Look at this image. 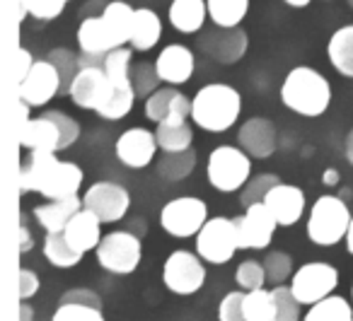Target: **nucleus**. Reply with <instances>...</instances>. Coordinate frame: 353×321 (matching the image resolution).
<instances>
[{"instance_id": "nucleus-52", "label": "nucleus", "mask_w": 353, "mask_h": 321, "mask_svg": "<svg viewBox=\"0 0 353 321\" xmlns=\"http://www.w3.org/2000/svg\"><path fill=\"white\" fill-rule=\"evenodd\" d=\"M20 314H22V321H32V314H34V311H32L30 304H22L20 307Z\"/></svg>"}, {"instance_id": "nucleus-6", "label": "nucleus", "mask_w": 353, "mask_h": 321, "mask_svg": "<svg viewBox=\"0 0 353 321\" xmlns=\"http://www.w3.org/2000/svg\"><path fill=\"white\" fill-rule=\"evenodd\" d=\"M250 174H252V160L242 147L221 145L208 155L206 176H208V184L216 191H223V194L242 191L247 181H250Z\"/></svg>"}, {"instance_id": "nucleus-36", "label": "nucleus", "mask_w": 353, "mask_h": 321, "mask_svg": "<svg viewBox=\"0 0 353 321\" xmlns=\"http://www.w3.org/2000/svg\"><path fill=\"white\" fill-rule=\"evenodd\" d=\"M46 59L56 65V70H59V75H61V94H70V85H73L75 75L83 68V65H80V56H75L73 51H68V49H54Z\"/></svg>"}, {"instance_id": "nucleus-41", "label": "nucleus", "mask_w": 353, "mask_h": 321, "mask_svg": "<svg viewBox=\"0 0 353 321\" xmlns=\"http://www.w3.org/2000/svg\"><path fill=\"white\" fill-rule=\"evenodd\" d=\"M276 302V319L274 321H300V302L293 295L290 287L276 285V290H271Z\"/></svg>"}, {"instance_id": "nucleus-20", "label": "nucleus", "mask_w": 353, "mask_h": 321, "mask_svg": "<svg viewBox=\"0 0 353 321\" xmlns=\"http://www.w3.org/2000/svg\"><path fill=\"white\" fill-rule=\"evenodd\" d=\"M237 143L250 157L256 160H264L271 157L276 150V128L269 118L254 116L247 123H242L240 131H237Z\"/></svg>"}, {"instance_id": "nucleus-26", "label": "nucleus", "mask_w": 353, "mask_h": 321, "mask_svg": "<svg viewBox=\"0 0 353 321\" xmlns=\"http://www.w3.org/2000/svg\"><path fill=\"white\" fill-rule=\"evenodd\" d=\"M162 37V20L150 8H138L133 17L131 32V49L133 51H150Z\"/></svg>"}, {"instance_id": "nucleus-42", "label": "nucleus", "mask_w": 353, "mask_h": 321, "mask_svg": "<svg viewBox=\"0 0 353 321\" xmlns=\"http://www.w3.org/2000/svg\"><path fill=\"white\" fill-rule=\"evenodd\" d=\"M235 280H237V285H240V287H245L247 292H252V290H259V287H264V282L269 280V276H266L264 263L245 261V263H240V266H237Z\"/></svg>"}, {"instance_id": "nucleus-27", "label": "nucleus", "mask_w": 353, "mask_h": 321, "mask_svg": "<svg viewBox=\"0 0 353 321\" xmlns=\"http://www.w3.org/2000/svg\"><path fill=\"white\" fill-rule=\"evenodd\" d=\"M327 56L339 73L353 78V25L334 32L327 46Z\"/></svg>"}, {"instance_id": "nucleus-7", "label": "nucleus", "mask_w": 353, "mask_h": 321, "mask_svg": "<svg viewBox=\"0 0 353 321\" xmlns=\"http://www.w3.org/2000/svg\"><path fill=\"white\" fill-rule=\"evenodd\" d=\"M141 239H138V234H131L126 229L104 234L97 247L99 266L109 273H117V276H126V273L136 271L138 263H141Z\"/></svg>"}, {"instance_id": "nucleus-28", "label": "nucleus", "mask_w": 353, "mask_h": 321, "mask_svg": "<svg viewBox=\"0 0 353 321\" xmlns=\"http://www.w3.org/2000/svg\"><path fill=\"white\" fill-rule=\"evenodd\" d=\"M208 17L221 30H235L250 10V0H206Z\"/></svg>"}, {"instance_id": "nucleus-14", "label": "nucleus", "mask_w": 353, "mask_h": 321, "mask_svg": "<svg viewBox=\"0 0 353 321\" xmlns=\"http://www.w3.org/2000/svg\"><path fill=\"white\" fill-rule=\"evenodd\" d=\"M20 102L27 107H44L49 104L56 94H61V75L56 70V65L49 59L37 61L34 68L30 70L25 80L17 87Z\"/></svg>"}, {"instance_id": "nucleus-8", "label": "nucleus", "mask_w": 353, "mask_h": 321, "mask_svg": "<svg viewBox=\"0 0 353 321\" xmlns=\"http://www.w3.org/2000/svg\"><path fill=\"white\" fill-rule=\"evenodd\" d=\"M206 222H208L206 203L201 198H194V196H182V198L170 200L160 213L162 229L176 239L196 237Z\"/></svg>"}, {"instance_id": "nucleus-43", "label": "nucleus", "mask_w": 353, "mask_h": 321, "mask_svg": "<svg viewBox=\"0 0 353 321\" xmlns=\"http://www.w3.org/2000/svg\"><path fill=\"white\" fill-rule=\"evenodd\" d=\"M264 268H266V276H269L271 282L281 285L285 278H290V271H293V256L283 251H271L269 256L264 258Z\"/></svg>"}, {"instance_id": "nucleus-11", "label": "nucleus", "mask_w": 353, "mask_h": 321, "mask_svg": "<svg viewBox=\"0 0 353 321\" xmlns=\"http://www.w3.org/2000/svg\"><path fill=\"white\" fill-rule=\"evenodd\" d=\"M162 280L167 290H172L174 295H194L196 290H201L206 280L201 256H194L192 251H184V249L172 251L162 268Z\"/></svg>"}, {"instance_id": "nucleus-4", "label": "nucleus", "mask_w": 353, "mask_h": 321, "mask_svg": "<svg viewBox=\"0 0 353 321\" xmlns=\"http://www.w3.org/2000/svg\"><path fill=\"white\" fill-rule=\"evenodd\" d=\"M242 97L232 85L213 83L201 87L192 99V118L208 133H223L240 118Z\"/></svg>"}, {"instance_id": "nucleus-39", "label": "nucleus", "mask_w": 353, "mask_h": 321, "mask_svg": "<svg viewBox=\"0 0 353 321\" xmlns=\"http://www.w3.org/2000/svg\"><path fill=\"white\" fill-rule=\"evenodd\" d=\"M133 99H136L133 87H114L112 99H109L97 114L104 118H109V121H119V118H123L133 109Z\"/></svg>"}, {"instance_id": "nucleus-3", "label": "nucleus", "mask_w": 353, "mask_h": 321, "mask_svg": "<svg viewBox=\"0 0 353 321\" xmlns=\"http://www.w3.org/2000/svg\"><path fill=\"white\" fill-rule=\"evenodd\" d=\"M281 102L300 116H322L332 104V85L314 68L298 65L281 85Z\"/></svg>"}, {"instance_id": "nucleus-35", "label": "nucleus", "mask_w": 353, "mask_h": 321, "mask_svg": "<svg viewBox=\"0 0 353 321\" xmlns=\"http://www.w3.org/2000/svg\"><path fill=\"white\" fill-rule=\"evenodd\" d=\"M160 73H157V65L155 63H148V61H143V63H136L131 68V87L133 92H136V97L141 99H148L150 94H155L157 90H160Z\"/></svg>"}, {"instance_id": "nucleus-50", "label": "nucleus", "mask_w": 353, "mask_h": 321, "mask_svg": "<svg viewBox=\"0 0 353 321\" xmlns=\"http://www.w3.org/2000/svg\"><path fill=\"white\" fill-rule=\"evenodd\" d=\"M322 184L336 186V184H339V172H336V169H327V172L322 174Z\"/></svg>"}, {"instance_id": "nucleus-30", "label": "nucleus", "mask_w": 353, "mask_h": 321, "mask_svg": "<svg viewBox=\"0 0 353 321\" xmlns=\"http://www.w3.org/2000/svg\"><path fill=\"white\" fill-rule=\"evenodd\" d=\"M44 256L49 258L51 266L73 268L83 261L85 253L70 247V242L65 239L63 232H49L46 234V242H44Z\"/></svg>"}, {"instance_id": "nucleus-51", "label": "nucleus", "mask_w": 353, "mask_h": 321, "mask_svg": "<svg viewBox=\"0 0 353 321\" xmlns=\"http://www.w3.org/2000/svg\"><path fill=\"white\" fill-rule=\"evenodd\" d=\"M346 160L353 165V128L348 131V138H346Z\"/></svg>"}, {"instance_id": "nucleus-37", "label": "nucleus", "mask_w": 353, "mask_h": 321, "mask_svg": "<svg viewBox=\"0 0 353 321\" xmlns=\"http://www.w3.org/2000/svg\"><path fill=\"white\" fill-rule=\"evenodd\" d=\"M281 179L276 174H256L252 176L250 181L245 184V189H242V198L240 203L245 205V208H250V205L254 203H264L266 194H269L274 186H279Z\"/></svg>"}, {"instance_id": "nucleus-13", "label": "nucleus", "mask_w": 353, "mask_h": 321, "mask_svg": "<svg viewBox=\"0 0 353 321\" xmlns=\"http://www.w3.org/2000/svg\"><path fill=\"white\" fill-rule=\"evenodd\" d=\"M83 205L92 210L102 222H119L131 205V196L123 186L112 181H97L83 196Z\"/></svg>"}, {"instance_id": "nucleus-24", "label": "nucleus", "mask_w": 353, "mask_h": 321, "mask_svg": "<svg viewBox=\"0 0 353 321\" xmlns=\"http://www.w3.org/2000/svg\"><path fill=\"white\" fill-rule=\"evenodd\" d=\"M80 210H83V198L73 196V198L49 200V203H44V205H37L34 218L46 232H63V229L68 227V222Z\"/></svg>"}, {"instance_id": "nucleus-49", "label": "nucleus", "mask_w": 353, "mask_h": 321, "mask_svg": "<svg viewBox=\"0 0 353 321\" xmlns=\"http://www.w3.org/2000/svg\"><path fill=\"white\" fill-rule=\"evenodd\" d=\"M20 232H22L20 251H30V249H32V234H30V229H27V225H25V222L20 225Z\"/></svg>"}, {"instance_id": "nucleus-38", "label": "nucleus", "mask_w": 353, "mask_h": 321, "mask_svg": "<svg viewBox=\"0 0 353 321\" xmlns=\"http://www.w3.org/2000/svg\"><path fill=\"white\" fill-rule=\"evenodd\" d=\"M68 0H20V20L25 15H32L39 22H49L63 12Z\"/></svg>"}, {"instance_id": "nucleus-5", "label": "nucleus", "mask_w": 353, "mask_h": 321, "mask_svg": "<svg viewBox=\"0 0 353 321\" xmlns=\"http://www.w3.org/2000/svg\"><path fill=\"white\" fill-rule=\"evenodd\" d=\"M348 205L336 196H319L310 210L307 220V237L319 247H334L341 239H346L351 227Z\"/></svg>"}, {"instance_id": "nucleus-22", "label": "nucleus", "mask_w": 353, "mask_h": 321, "mask_svg": "<svg viewBox=\"0 0 353 321\" xmlns=\"http://www.w3.org/2000/svg\"><path fill=\"white\" fill-rule=\"evenodd\" d=\"M20 145L27 150L61 152V131L56 121L46 112L37 118H27L20 131Z\"/></svg>"}, {"instance_id": "nucleus-15", "label": "nucleus", "mask_w": 353, "mask_h": 321, "mask_svg": "<svg viewBox=\"0 0 353 321\" xmlns=\"http://www.w3.org/2000/svg\"><path fill=\"white\" fill-rule=\"evenodd\" d=\"M112 94L114 85L107 78L104 68H80V73L75 75L73 85H70L68 97L73 99L75 107L99 112L112 99Z\"/></svg>"}, {"instance_id": "nucleus-46", "label": "nucleus", "mask_w": 353, "mask_h": 321, "mask_svg": "<svg viewBox=\"0 0 353 321\" xmlns=\"http://www.w3.org/2000/svg\"><path fill=\"white\" fill-rule=\"evenodd\" d=\"M61 302H80V304H90V307L102 309V300H99V295L92 290H88V287H75V290H68L63 297H61Z\"/></svg>"}, {"instance_id": "nucleus-16", "label": "nucleus", "mask_w": 353, "mask_h": 321, "mask_svg": "<svg viewBox=\"0 0 353 321\" xmlns=\"http://www.w3.org/2000/svg\"><path fill=\"white\" fill-rule=\"evenodd\" d=\"M145 116L155 123H187L192 116V99L174 87H160L145 99Z\"/></svg>"}, {"instance_id": "nucleus-47", "label": "nucleus", "mask_w": 353, "mask_h": 321, "mask_svg": "<svg viewBox=\"0 0 353 321\" xmlns=\"http://www.w3.org/2000/svg\"><path fill=\"white\" fill-rule=\"evenodd\" d=\"M37 290H39V278H37V273L27 271V268H20V297L22 300H30Z\"/></svg>"}, {"instance_id": "nucleus-17", "label": "nucleus", "mask_w": 353, "mask_h": 321, "mask_svg": "<svg viewBox=\"0 0 353 321\" xmlns=\"http://www.w3.org/2000/svg\"><path fill=\"white\" fill-rule=\"evenodd\" d=\"M199 49L223 65H232L247 54V34L242 30H213L199 37Z\"/></svg>"}, {"instance_id": "nucleus-44", "label": "nucleus", "mask_w": 353, "mask_h": 321, "mask_svg": "<svg viewBox=\"0 0 353 321\" xmlns=\"http://www.w3.org/2000/svg\"><path fill=\"white\" fill-rule=\"evenodd\" d=\"M221 321H247L245 316V292H228L218 309Z\"/></svg>"}, {"instance_id": "nucleus-56", "label": "nucleus", "mask_w": 353, "mask_h": 321, "mask_svg": "<svg viewBox=\"0 0 353 321\" xmlns=\"http://www.w3.org/2000/svg\"><path fill=\"white\" fill-rule=\"evenodd\" d=\"M351 292H353V290H351Z\"/></svg>"}, {"instance_id": "nucleus-19", "label": "nucleus", "mask_w": 353, "mask_h": 321, "mask_svg": "<svg viewBox=\"0 0 353 321\" xmlns=\"http://www.w3.org/2000/svg\"><path fill=\"white\" fill-rule=\"evenodd\" d=\"M157 73H160L162 83L167 85H184L194 75L196 61H194V51L184 44H170L160 51L155 61Z\"/></svg>"}, {"instance_id": "nucleus-45", "label": "nucleus", "mask_w": 353, "mask_h": 321, "mask_svg": "<svg viewBox=\"0 0 353 321\" xmlns=\"http://www.w3.org/2000/svg\"><path fill=\"white\" fill-rule=\"evenodd\" d=\"M46 114L54 118L56 126H59V131H61V150H68V147L80 138V123L63 112H46Z\"/></svg>"}, {"instance_id": "nucleus-12", "label": "nucleus", "mask_w": 353, "mask_h": 321, "mask_svg": "<svg viewBox=\"0 0 353 321\" xmlns=\"http://www.w3.org/2000/svg\"><path fill=\"white\" fill-rule=\"evenodd\" d=\"M235 225L240 249H266L274 239L276 227H279L274 213L264 203H254L245 208V215L235 218Z\"/></svg>"}, {"instance_id": "nucleus-55", "label": "nucleus", "mask_w": 353, "mask_h": 321, "mask_svg": "<svg viewBox=\"0 0 353 321\" xmlns=\"http://www.w3.org/2000/svg\"><path fill=\"white\" fill-rule=\"evenodd\" d=\"M348 6H351V8H353V0H348Z\"/></svg>"}, {"instance_id": "nucleus-9", "label": "nucleus", "mask_w": 353, "mask_h": 321, "mask_svg": "<svg viewBox=\"0 0 353 321\" xmlns=\"http://www.w3.org/2000/svg\"><path fill=\"white\" fill-rule=\"evenodd\" d=\"M240 249L237 242V225L230 218H213L203 225V229L196 234V251L201 258H206L213 266L228 263L235 251Z\"/></svg>"}, {"instance_id": "nucleus-31", "label": "nucleus", "mask_w": 353, "mask_h": 321, "mask_svg": "<svg viewBox=\"0 0 353 321\" xmlns=\"http://www.w3.org/2000/svg\"><path fill=\"white\" fill-rule=\"evenodd\" d=\"M303 321H353V309L346 297L329 295L322 302L310 307V311L303 316Z\"/></svg>"}, {"instance_id": "nucleus-29", "label": "nucleus", "mask_w": 353, "mask_h": 321, "mask_svg": "<svg viewBox=\"0 0 353 321\" xmlns=\"http://www.w3.org/2000/svg\"><path fill=\"white\" fill-rule=\"evenodd\" d=\"M196 167V150L189 147L182 152H165V155L157 160V174L165 181H182Z\"/></svg>"}, {"instance_id": "nucleus-34", "label": "nucleus", "mask_w": 353, "mask_h": 321, "mask_svg": "<svg viewBox=\"0 0 353 321\" xmlns=\"http://www.w3.org/2000/svg\"><path fill=\"white\" fill-rule=\"evenodd\" d=\"M245 316L247 321H274L276 319V302L274 295L264 287L252 290L245 295Z\"/></svg>"}, {"instance_id": "nucleus-32", "label": "nucleus", "mask_w": 353, "mask_h": 321, "mask_svg": "<svg viewBox=\"0 0 353 321\" xmlns=\"http://www.w3.org/2000/svg\"><path fill=\"white\" fill-rule=\"evenodd\" d=\"M157 145L162 152H182L192 147V128L187 123H157Z\"/></svg>"}, {"instance_id": "nucleus-21", "label": "nucleus", "mask_w": 353, "mask_h": 321, "mask_svg": "<svg viewBox=\"0 0 353 321\" xmlns=\"http://www.w3.org/2000/svg\"><path fill=\"white\" fill-rule=\"evenodd\" d=\"M264 205L274 213L276 222L283 225V227H290L295 225L305 213V194L298 189V186L290 184H279L266 194Z\"/></svg>"}, {"instance_id": "nucleus-40", "label": "nucleus", "mask_w": 353, "mask_h": 321, "mask_svg": "<svg viewBox=\"0 0 353 321\" xmlns=\"http://www.w3.org/2000/svg\"><path fill=\"white\" fill-rule=\"evenodd\" d=\"M51 321H104L102 309L80 302H61Z\"/></svg>"}, {"instance_id": "nucleus-48", "label": "nucleus", "mask_w": 353, "mask_h": 321, "mask_svg": "<svg viewBox=\"0 0 353 321\" xmlns=\"http://www.w3.org/2000/svg\"><path fill=\"white\" fill-rule=\"evenodd\" d=\"M20 59H22V65H17V83H22V80L30 75V70L34 68V63H37L27 49H20Z\"/></svg>"}, {"instance_id": "nucleus-33", "label": "nucleus", "mask_w": 353, "mask_h": 321, "mask_svg": "<svg viewBox=\"0 0 353 321\" xmlns=\"http://www.w3.org/2000/svg\"><path fill=\"white\" fill-rule=\"evenodd\" d=\"M104 73L114 87H131V49H117L104 59Z\"/></svg>"}, {"instance_id": "nucleus-18", "label": "nucleus", "mask_w": 353, "mask_h": 321, "mask_svg": "<svg viewBox=\"0 0 353 321\" xmlns=\"http://www.w3.org/2000/svg\"><path fill=\"white\" fill-rule=\"evenodd\" d=\"M157 136L148 128H128L117 141V157L131 169H143L152 162L157 150Z\"/></svg>"}, {"instance_id": "nucleus-2", "label": "nucleus", "mask_w": 353, "mask_h": 321, "mask_svg": "<svg viewBox=\"0 0 353 321\" xmlns=\"http://www.w3.org/2000/svg\"><path fill=\"white\" fill-rule=\"evenodd\" d=\"M83 186V169L75 162L56 160V152L30 150L20 167V194L39 191L49 200L78 196Z\"/></svg>"}, {"instance_id": "nucleus-54", "label": "nucleus", "mask_w": 353, "mask_h": 321, "mask_svg": "<svg viewBox=\"0 0 353 321\" xmlns=\"http://www.w3.org/2000/svg\"><path fill=\"white\" fill-rule=\"evenodd\" d=\"M346 247H348V253H353V218H351V227H348V234H346Z\"/></svg>"}, {"instance_id": "nucleus-10", "label": "nucleus", "mask_w": 353, "mask_h": 321, "mask_svg": "<svg viewBox=\"0 0 353 321\" xmlns=\"http://www.w3.org/2000/svg\"><path fill=\"white\" fill-rule=\"evenodd\" d=\"M339 285V271L329 263H305L303 268H298L290 280V290L298 297L300 304H317L324 297H329L334 292V287Z\"/></svg>"}, {"instance_id": "nucleus-25", "label": "nucleus", "mask_w": 353, "mask_h": 321, "mask_svg": "<svg viewBox=\"0 0 353 321\" xmlns=\"http://www.w3.org/2000/svg\"><path fill=\"white\" fill-rule=\"evenodd\" d=\"M170 25L182 34H196L208 20L206 0H172L170 6Z\"/></svg>"}, {"instance_id": "nucleus-23", "label": "nucleus", "mask_w": 353, "mask_h": 321, "mask_svg": "<svg viewBox=\"0 0 353 321\" xmlns=\"http://www.w3.org/2000/svg\"><path fill=\"white\" fill-rule=\"evenodd\" d=\"M99 225H102V220H99L92 210L83 208L68 222L63 234L70 242V247L85 253V251H90V249H97L99 242H102V227H99Z\"/></svg>"}, {"instance_id": "nucleus-53", "label": "nucleus", "mask_w": 353, "mask_h": 321, "mask_svg": "<svg viewBox=\"0 0 353 321\" xmlns=\"http://www.w3.org/2000/svg\"><path fill=\"white\" fill-rule=\"evenodd\" d=\"M283 3L290 8H307L310 6V0H283Z\"/></svg>"}, {"instance_id": "nucleus-1", "label": "nucleus", "mask_w": 353, "mask_h": 321, "mask_svg": "<svg viewBox=\"0 0 353 321\" xmlns=\"http://www.w3.org/2000/svg\"><path fill=\"white\" fill-rule=\"evenodd\" d=\"M133 17H136V10L123 0H112L102 8L99 15L83 17L78 27L80 65L102 68L104 59L112 51L131 44Z\"/></svg>"}]
</instances>
